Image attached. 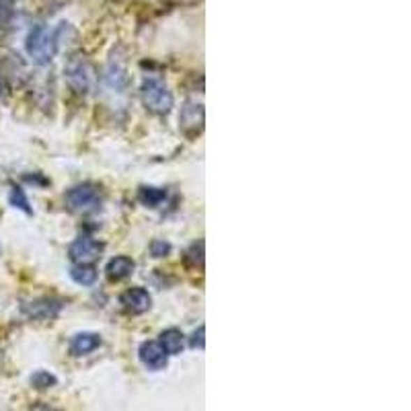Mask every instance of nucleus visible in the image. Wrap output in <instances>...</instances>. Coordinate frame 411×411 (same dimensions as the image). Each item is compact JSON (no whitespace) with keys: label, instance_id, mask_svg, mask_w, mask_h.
I'll list each match as a JSON object with an SVG mask.
<instances>
[{"label":"nucleus","instance_id":"1","mask_svg":"<svg viewBox=\"0 0 411 411\" xmlns=\"http://www.w3.org/2000/svg\"><path fill=\"white\" fill-rule=\"evenodd\" d=\"M66 23H62L60 29H50L45 25H38L36 29H31L29 38H27V54L31 56V60L43 66L50 64L52 58L58 52V43H60V33L64 29Z\"/></svg>","mask_w":411,"mask_h":411},{"label":"nucleus","instance_id":"2","mask_svg":"<svg viewBox=\"0 0 411 411\" xmlns=\"http://www.w3.org/2000/svg\"><path fill=\"white\" fill-rule=\"evenodd\" d=\"M142 101L154 113H169L173 110V95L167 89V84L158 78H144L142 82Z\"/></svg>","mask_w":411,"mask_h":411},{"label":"nucleus","instance_id":"3","mask_svg":"<svg viewBox=\"0 0 411 411\" xmlns=\"http://www.w3.org/2000/svg\"><path fill=\"white\" fill-rule=\"evenodd\" d=\"M66 202L73 210H78V212H89V210H95L99 204H101V193H99V187L91 186V184H82V186L73 187L68 193H66Z\"/></svg>","mask_w":411,"mask_h":411},{"label":"nucleus","instance_id":"4","mask_svg":"<svg viewBox=\"0 0 411 411\" xmlns=\"http://www.w3.org/2000/svg\"><path fill=\"white\" fill-rule=\"evenodd\" d=\"M68 253H70V260L76 265H91L101 257L103 245L99 241H95L93 237H78L70 245Z\"/></svg>","mask_w":411,"mask_h":411},{"label":"nucleus","instance_id":"5","mask_svg":"<svg viewBox=\"0 0 411 411\" xmlns=\"http://www.w3.org/2000/svg\"><path fill=\"white\" fill-rule=\"evenodd\" d=\"M138 356L149 371H163L169 360V354L165 352L160 341H144L138 350Z\"/></svg>","mask_w":411,"mask_h":411},{"label":"nucleus","instance_id":"6","mask_svg":"<svg viewBox=\"0 0 411 411\" xmlns=\"http://www.w3.org/2000/svg\"><path fill=\"white\" fill-rule=\"evenodd\" d=\"M121 304H124V308L128 311V313H132V315H142V313H147L150 308V299L149 290H144V288H130L128 292H124L121 294Z\"/></svg>","mask_w":411,"mask_h":411},{"label":"nucleus","instance_id":"7","mask_svg":"<svg viewBox=\"0 0 411 411\" xmlns=\"http://www.w3.org/2000/svg\"><path fill=\"white\" fill-rule=\"evenodd\" d=\"M134 269H136V263L134 260H130V257H124V255H119V257H113L112 262L107 263V267H105V271H107V278L110 280H126V278H130L132 274H134Z\"/></svg>","mask_w":411,"mask_h":411},{"label":"nucleus","instance_id":"8","mask_svg":"<svg viewBox=\"0 0 411 411\" xmlns=\"http://www.w3.org/2000/svg\"><path fill=\"white\" fill-rule=\"evenodd\" d=\"M68 82H70V87L78 91V93H84L87 89H89V84H91V68L84 64V62H75V64H70V68H68Z\"/></svg>","mask_w":411,"mask_h":411},{"label":"nucleus","instance_id":"9","mask_svg":"<svg viewBox=\"0 0 411 411\" xmlns=\"http://www.w3.org/2000/svg\"><path fill=\"white\" fill-rule=\"evenodd\" d=\"M160 345L165 348V352L169 354V356H177V354H181L184 352V348H186V336L179 331V329H175V327H171V329H165L163 334H160Z\"/></svg>","mask_w":411,"mask_h":411},{"label":"nucleus","instance_id":"10","mask_svg":"<svg viewBox=\"0 0 411 411\" xmlns=\"http://www.w3.org/2000/svg\"><path fill=\"white\" fill-rule=\"evenodd\" d=\"M101 345V337L97 334H78L70 343V350L75 356H87L91 352H95Z\"/></svg>","mask_w":411,"mask_h":411},{"label":"nucleus","instance_id":"11","mask_svg":"<svg viewBox=\"0 0 411 411\" xmlns=\"http://www.w3.org/2000/svg\"><path fill=\"white\" fill-rule=\"evenodd\" d=\"M62 304L60 302H54V300H39V302H33L31 306H27V313L36 319H52L60 313Z\"/></svg>","mask_w":411,"mask_h":411},{"label":"nucleus","instance_id":"12","mask_svg":"<svg viewBox=\"0 0 411 411\" xmlns=\"http://www.w3.org/2000/svg\"><path fill=\"white\" fill-rule=\"evenodd\" d=\"M202 124H204V110H202V105L187 103L186 107H184V112H181V128L184 130H189V128L197 130V128H202Z\"/></svg>","mask_w":411,"mask_h":411},{"label":"nucleus","instance_id":"13","mask_svg":"<svg viewBox=\"0 0 411 411\" xmlns=\"http://www.w3.org/2000/svg\"><path fill=\"white\" fill-rule=\"evenodd\" d=\"M138 197H140V202H142L144 206L156 208V206H160V204L165 202L167 191H165V189H156V187H142L140 193H138Z\"/></svg>","mask_w":411,"mask_h":411},{"label":"nucleus","instance_id":"14","mask_svg":"<svg viewBox=\"0 0 411 411\" xmlns=\"http://www.w3.org/2000/svg\"><path fill=\"white\" fill-rule=\"evenodd\" d=\"M70 276H73L76 284H82V286H91L97 280V271L89 265H75Z\"/></svg>","mask_w":411,"mask_h":411},{"label":"nucleus","instance_id":"15","mask_svg":"<svg viewBox=\"0 0 411 411\" xmlns=\"http://www.w3.org/2000/svg\"><path fill=\"white\" fill-rule=\"evenodd\" d=\"M8 200H10V204H13L15 208L23 210L25 214H33V210H31V206H29V200H27V195H25V191H23L21 187H13Z\"/></svg>","mask_w":411,"mask_h":411},{"label":"nucleus","instance_id":"16","mask_svg":"<svg viewBox=\"0 0 411 411\" xmlns=\"http://www.w3.org/2000/svg\"><path fill=\"white\" fill-rule=\"evenodd\" d=\"M31 382L38 387V389H47L50 384H56V376L50 373H43V371H39L31 376Z\"/></svg>","mask_w":411,"mask_h":411},{"label":"nucleus","instance_id":"17","mask_svg":"<svg viewBox=\"0 0 411 411\" xmlns=\"http://www.w3.org/2000/svg\"><path fill=\"white\" fill-rule=\"evenodd\" d=\"M150 253H152V257H165V255L171 253V245L167 241L156 239V241L150 243Z\"/></svg>","mask_w":411,"mask_h":411},{"label":"nucleus","instance_id":"18","mask_svg":"<svg viewBox=\"0 0 411 411\" xmlns=\"http://www.w3.org/2000/svg\"><path fill=\"white\" fill-rule=\"evenodd\" d=\"M204 325L193 334V337H191V348H204Z\"/></svg>","mask_w":411,"mask_h":411}]
</instances>
